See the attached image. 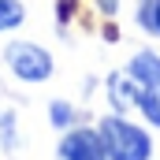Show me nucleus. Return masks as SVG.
<instances>
[{
  "mask_svg": "<svg viewBox=\"0 0 160 160\" xmlns=\"http://www.w3.org/2000/svg\"><path fill=\"white\" fill-rule=\"evenodd\" d=\"M97 134L104 142V153L108 160H153V138L145 127L130 123L127 116L112 112L97 123Z\"/></svg>",
  "mask_w": 160,
  "mask_h": 160,
  "instance_id": "obj_1",
  "label": "nucleus"
},
{
  "mask_svg": "<svg viewBox=\"0 0 160 160\" xmlns=\"http://www.w3.org/2000/svg\"><path fill=\"white\" fill-rule=\"evenodd\" d=\"M93 4H97L101 15H116V11H119V0H93Z\"/></svg>",
  "mask_w": 160,
  "mask_h": 160,
  "instance_id": "obj_9",
  "label": "nucleus"
},
{
  "mask_svg": "<svg viewBox=\"0 0 160 160\" xmlns=\"http://www.w3.org/2000/svg\"><path fill=\"white\" fill-rule=\"evenodd\" d=\"M127 71L138 82V112L149 119V127H160V56L142 48L130 56Z\"/></svg>",
  "mask_w": 160,
  "mask_h": 160,
  "instance_id": "obj_2",
  "label": "nucleus"
},
{
  "mask_svg": "<svg viewBox=\"0 0 160 160\" xmlns=\"http://www.w3.org/2000/svg\"><path fill=\"white\" fill-rule=\"evenodd\" d=\"M75 119H78V112H75V104H71V101H52V104H48V123H52V127L71 130Z\"/></svg>",
  "mask_w": 160,
  "mask_h": 160,
  "instance_id": "obj_8",
  "label": "nucleus"
},
{
  "mask_svg": "<svg viewBox=\"0 0 160 160\" xmlns=\"http://www.w3.org/2000/svg\"><path fill=\"white\" fill-rule=\"evenodd\" d=\"M22 19H26L22 0H0V34L19 30V26H22Z\"/></svg>",
  "mask_w": 160,
  "mask_h": 160,
  "instance_id": "obj_6",
  "label": "nucleus"
},
{
  "mask_svg": "<svg viewBox=\"0 0 160 160\" xmlns=\"http://www.w3.org/2000/svg\"><path fill=\"white\" fill-rule=\"evenodd\" d=\"M4 63H8V71H11L15 78L30 82V86H34V82H48L52 71H56L52 52L41 48L38 41H8V45H4Z\"/></svg>",
  "mask_w": 160,
  "mask_h": 160,
  "instance_id": "obj_3",
  "label": "nucleus"
},
{
  "mask_svg": "<svg viewBox=\"0 0 160 160\" xmlns=\"http://www.w3.org/2000/svg\"><path fill=\"white\" fill-rule=\"evenodd\" d=\"M104 86H108V104H112V112L127 116L130 108H138V82L130 78V71H127V67L112 71Z\"/></svg>",
  "mask_w": 160,
  "mask_h": 160,
  "instance_id": "obj_5",
  "label": "nucleus"
},
{
  "mask_svg": "<svg viewBox=\"0 0 160 160\" xmlns=\"http://www.w3.org/2000/svg\"><path fill=\"white\" fill-rule=\"evenodd\" d=\"M56 157L60 160H108V153H104L97 127H71V130H63Z\"/></svg>",
  "mask_w": 160,
  "mask_h": 160,
  "instance_id": "obj_4",
  "label": "nucleus"
},
{
  "mask_svg": "<svg viewBox=\"0 0 160 160\" xmlns=\"http://www.w3.org/2000/svg\"><path fill=\"white\" fill-rule=\"evenodd\" d=\"M138 26L145 34L160 38V0H142L138 4Z\"/></svg>",
  "mask_w": 160,
  "mask_h": 160,
  "instance_id": "obj_7",
  "label": "nucleus"
}]
</instances>
